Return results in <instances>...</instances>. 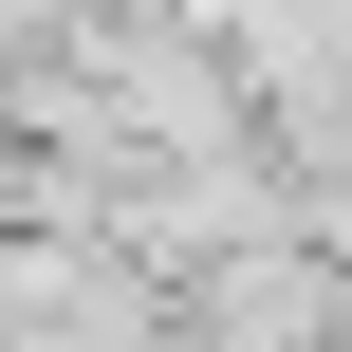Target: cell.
I'll return each instance as SVG.
<instances>
[{
	"instance_id": "1",
	"label": "cell",
	"mask_w": 352,
	"mask_h": 352,
	"mask_svg": "<svg viewBox=\"0 0 352 352\" xmlns=\"http://www.w3.org/2000/svg\"><path fill=\"white\" fill-rule=\"evenodd\" d=\"M0 352H186V278L111 223H0Z\"/></svg>"
}]
</instances>
